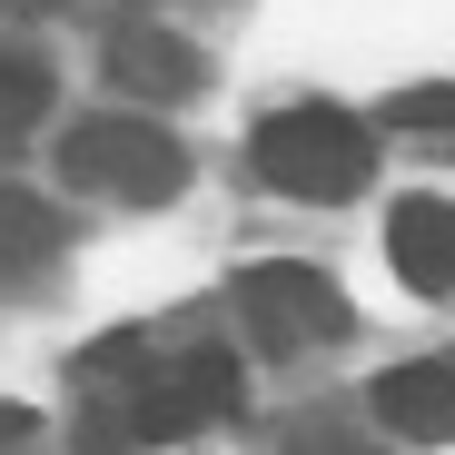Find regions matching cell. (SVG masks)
Listing matches in <instances>:
<instances>
[{"mask_svg":"<svg viewBox=\"0 0 455 455\" xmlns=\"http://www.w3.org/2000/svg\"><path fill=\"white\" fill-rule=\"evenodd\" d=\"M11 11H69V0H11Z\"/></svg>","mask_w":455,"mask_h":455,"instance_id":"obj_13","label":"cell"},{"mask_svg":"<svg viewBox=\"0 0 455 455\" xmlns=\"http://www.w3.org/2000/svg\"><path fill=\"white\" fill-rule=\"evenodd\" d=\"M60 179L90 188V198H129V208H159L188 188V148L159 129V119H69L60 139Z\"/></svg>","mask_w":455,"mask_h":455,"instance_id":"obj_2","label":"cell"},{"mask_svg":"<svg viewBox=\"0 0 455 455\" xmlns=\"http://www.w3.org/2000/svg\"><path fill=\"white\" fill-rule=\"evenodd\" d=\"M387 258L416 297H445L455 287V198H396L387 208Z\"/></svg>","mask_w":455,"mask_h":455,"instance_id":"obj_6","label":"cell"},{"mask_svg":"<svg viewBox=\"0 0 455 455\" xmlns=\"http://www.w3.org/2000/svg\"><path fill=\"white\" fill-rule=\"evenodd\" d=\"M60 258V208H40L30 188H0V287H20Z\"/></svg>","mask_w":455,"mask_h":455,"instance_id":"obj_8","label":"cell"},{"mask_svg":"<svg viewBox=\"0 0 455 455\" xmlns=\"http://www.w3.org/2000/svg\"><path fill=\"white\" fill-rule=\"evenodd\" d=\"M238 317H248V337L277 347V356H297V347H337V337L356 327L347 297H337V277L307 267V258H258V267L238 277Z\"/></svg>","mask_w":455,"mask_h":455,"instance_id":"obj_3","label":"cell"},{"mask_svg":"<svg viewBox=\"0 0 455 455\" xmlns=\"http://www.w3.org/2000/svg\"><path fill=\"white\" fill-rule=\"evenodd\" d=\"M396 129H416V139L455 148V80H435V90H406V100H396Z\"/></svg>","mask_w":455,"mask_h":455,"instance_id":"obj_10","label":"cell"},{"mask_svg":"<svg viewBox=\"0 0 455 455\" xmlns=\"http://www.w3.org/2000/svg\"><path fill=\"white\" fill-rule=\"evenodd\" d=\"M287 455H387V445H366V435H347V426H297Z\"/></svg>","mask_w":455,"mask_h":455,"instance_id":"obj_11","label":"cell"},{"mask_svg":"<svg viewBox=\"0 0 455 455\" xmlns=\"http://www.w3.org/2000/svg\"><path fill=\"white\" fill-rule=\"evenodd\" d=\"M248 148H258V179L287 188V198H356L366 169H376L366 119H347L337 100H287V109H267Z\"/></svg>","mask_w":455,"mask_h":455,"instance_id":"obj_1","label":"cell"},{"mask_svg":"<svg viewBox=\"0 0 455 455\" xmlns=\"http://www.w3.org/2000/svg\"><path fill=\"white\" fill-rule=\"evenodd\" d=\"M109 80H119L129 100H148V109H169V100L198 90V50H188L179 30H159V20H119V30H109Z\"/></svg>","mask_w":455,"mask_h":455,"instance_id":"obj_5","label":"cell"},{"mask_svg":"<svg viewBox=\"0 0 455 455\" xmlns=\"http://www.w3.org/2000/svg\"><path fill=\"white\" fill-rule=\"evenodd\" d=\"M218 416H238V356L228 347H188L169 366H148L139 387H129V435L139 445H179Z\"/></svg>","mask_w":455,"mask_h":455,"instance_id":"obj_4","label":"cell"},{"mask_svg":"<svg viewBox=\"0 0 455 455\" xmlns=\"http://www.w3.org/2000/svg\"><path fill=\"white\" fill-rule=\"evenodd\" d=\"M376 416H387L396 435H455V366L416 356L396 376H376Z\"/></svg>","mask_w":455,"mask_h":455,"instance_id":"obj_7","label":"cell"},{"mask_svg":"<svg viewBox=\"0 0 455 455\" xmlns=\"http://www.w3.org/2000/svg\"><path fill=\"white\" fill-rule=\"evenodd\" d=\"M40 119H50V69L20 60V50H0V148H20Z\"/></svg>","mask_w":455,"mask_h":455,"instance_id":"obj_9","label":"cell"},{"mask_svg":"<svg viewBox=\"0 0 455 455\" xmlns=\"http://www.w3.org/2000/svg\"><path fill=\"white\" fill-rule=\"evenodd\" d=\"M20 435H30V416H20V406H0V445H20Z\"/></svg>","mask_w":455,"mask_h":455,"instance_id":"obj_12","label":"cell"}]
</instances>
